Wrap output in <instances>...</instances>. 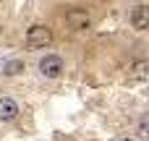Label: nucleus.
Segmentation results:
<instances>
[{
    "instance_id": "f257e3e1",
    "label": "nucleus",
    "mask_w": 149,
    "mask_h": 141,
    "mask_svg": "<svg viewBox=\"0 0 149 141\" xmlns=\"http://www.w3.org/2000/svg\"><path fill=\"white\" fill-rule=\"evenodd\" d=\"M26 44L29 47H50L52 44V31L42 24H34L26 29Z\"/></svg>"
},
{
    "instance_id": "f03ea898",
    "label": "nucleus",
    "mask_w": 149,
    "mask_h": 141,
    "mask_svg": "<svg viewBox=\"0 0 149 141\" xmlns=\"http://www.w3.org/2000/svg\"><path fill=\"white\" fill-rule=\"evenodd\" d=\"M39 73L47 76V78H58V76L63 73V60H60L58 55H45V58L39 60Z\"/></svg>"
},
{
    "instance_id": "7ed1b4c3",
    "label": "nucleus",
    "mask_w": 149,
    "mask_h": 141,
    "mask_svg": "<svg viewBox=\"0 0 149 141\" xmlns=\"http://www.w3.org/2000/svg\"><path fill=\"white\" fill-rule=\"evenodd\" d=\"M65 21L71 24V29H76V31H81V29H89V13L86 10H79V8H73V10H68L65 13Z\"/></svg>"
},
{
    "instance_id": "20e7f679",
    "label": "nucleus",
    "mask_w": 149,
    "mask_h": 141,
    "mask_svg": "<svg viewBox=\"0 0 149 141\" xmlns=\"http://www.w3.org/2000/svg\"><path fill=\"white\" fill-rule=\"evenodd\" d=\"M131 26H134L136 31H144L149 26V8L147 5H136V8L131 10Z\"/></svg>"
},
{
    "instance_id": "39448f33",
    "label": "nucleus",
    "mask_w": 149,
    "mask_h": 141,
    "mask_svg": "<svg viewBox=\"0 0 149 141\" xmlns=\"http://www.w3.org/2000/svg\"><path fill=\"white\" fill-rule=\"evenodd\" d=\"M16 115H18V105L10 97H3L0 99V120H13Z\"/></svg>"
},
{
    "instance_id": "423d86ee",
    "label": "nucleus",
    "mask_w": 149,
    "mask_h": 141,
    "mask_svg": "<svg viewBox=\"0 0 149 141\" xmlns=\"http://www.w3.org/2000/svg\"><path fill=\"white\" fill-rule=\"evenodd\" d=\"M21 71H24V63H21V60H10V63L3 65V73H5V76H16V73H21Z\"/></svg>"
},
{
    "instance_id": "0eeeda50",
    "label": "nucleus",
    "mask_w": 149,
    "mask_h": 141,
    "mask_svg": "<svg viewBox=\"0 0 149 141\" xmlns=\"http://www.w3.org/2000/svg\"><path fill=\"white\" fill-rule=\"evenodd\" d=\"M139 136H149V118L147 115H141V120H139Z\"/></svg>"
},
{
    "instance_id": "6e6552de",
    "label": "nucleus",
    "mask_w": 149,
    "mask_h": 141,
    "mask_svg": "<svg viewBox=\"0 0 149 141\" xmlns=\"http://www.w3.org/2000/svg\"><path fill=\"white\" fill-rule=\"evenodd\" d=\"M120 141H134V139H120Z\"/></svg>"
}]
</instances>
